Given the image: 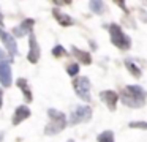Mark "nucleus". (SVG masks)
Returning a JSON list of instances; mask_svg holds the SVG:
<instances>
[{
  "mask_svg": "<svg viewBox=\"0 0 147 142\" xmlns=\"http://www.w3.org/2000/svg\"><path fill=\"white\" fill-rule=\"evenodd\" d=\"M100 98H101V101L109 107V110L115 109L117 101H119V95L115 93L114 90H103V92H100Z\"/></svg>",
  "mask_w": 147,
  "mask_h": 142,
  "instance_id": "0eeeda50",
  "label": "nucleus"
},
{
  "mask_svg": "<svg viewBox=\"0 0 147 142\" xmlns=\"http://www.w3.org/2000/svg\"><path fill=\"white\" fill-rule=\"evenodd\" d=\"M3 22V14H2V11H0V24Z\"/></svg>",
  "mask_w": 147,
  "mask_h": 142,
  "instance_id": "b1692460",
  "label": "nucleus"
},
{
  "mask_svg": "<svg viewBox=\"0 0 147 142\" xmlns=\"http://www.w3.org/2000/svg\"><path fill=\"white\" fill-rule=\"evenodd\" d=\"M68 142H73V141H68Z\"/></svg>",
  "mask_w": 147,
  "mask_h": 142,
  "instance_id": "a878e982",
  "label": "nucleus"
},
{
  "mask_svg": "<svg viewBox=\"0 0 147 142\" xmlns=\"http://www.w3.org/2000/svg\"><path fill=\"white\" fill-rule=\"evenodd\" d=\"M109 33H111V43L114 46H117L119 49L125 50V49H130L131 47V40L128 35L123 33V30L120 28V25L117 24H111L109 25Z\"/></svg>",
  "mask_w": 147,
  "mask_h": 142,
  "instance_id": "7ed1b4c3",
  "label": "nucleus"
},
{
  "mask_svg": "<svg viewBox=\"0 0 147 142\" xmlns=\"http://www.w3.org/2000/svg\"><path fill=\"white\" fill-rule=\"evenodd\" d=\"M29 117H30V109L26 106V104L18 106L16 110H14V115H13V125L18 126L21 122H24V120L29 118Z\"/></svg>",
  "mask_w": 147,
  "mask_h": 142,
  "instance_id": "9d476101",
  "label": "nucleus"
},
{
  "mask_svg": "<svg viewBox=\"0 0 147 142\" xmlns=\"http://www.w3.org/2000/svg\"><path fill=\"white\" fill-rule=\"evenodd\" d=\"M65 52H67V50H65L63 46H60V44L54 46V49H52V54H54V57H62Z\"/></svg>",
  "mask_w": 147,
  "mask_h": 142,
  "instance_id": "6ab92c4d",
  "label": "nucleus"
},
{
  "mask_svg": "<svg viewBox=\"0 0 147 142\" xmlns=\"http://www.w3.org/2000/svg\"><path fill=\"white\" fill-rule=\"evenodd\" d=\"M2 98H3V92L0 90V109H2V104H3V101H2Z\"/></svg>",
  "mask_w": 147,
  "mask_h": 142,
  "instance_id": "4be33fe9",
  "label": "nucleus"
},
{
  "mask_svg": "<svg viewBox=\"0 0 147 142\" xmlns=\"http://www.w3.org/2000/svg\"><path fill=\"white\" fill-rule=\"evenodd\" d=\"M117 5L122 6V8H125V3H123V2H117Z\"/></svg>",
  "mask_w": 147,
  "mask_h": 142,
  "instance_id": "5701e85b",
  "label": "nucleus"
},
{
  "mask_svg": "<svg viewBox=\"0 0 147 142\" xmlns=\"http://www.w3.org/2000/svg\"><path fill=\"white\" fill-rule=\"evenodd\" d=\"M0 84L3 87L11 85V66L10 62H2L0 63Z\"/></svg>",
  "mask_w": 147,
  "mask_h": 142,
  "instance_id": "1a4fd4ad",
  "label": "nucleus"
},
{
  "mask_svg": "<svg viewBox=\"0 0 147 142\" xmlns=\"http://www.w3.org/2000/svg\"><path fill=\"white\" fill-rule=\"evenodd\" d=\"M73 54L78 59V62L84 63V65H90V63H92V57H90V54L86 52V50L79 49V47H73Z\"/></svg>",
  "mask_w": 147,
  "mask_h": 142,
  "instance_id": "ddd939ff",
  "label": "nucleus"
},
{
  "mask_svg": "<svg viewBox=\"0 0 147 142\" xmlns=\"http://www.w3.org/2000/svg\"><path fill=\"white\" fill-rule=\"evenodd\" d=\"M130 128H141V129H147V122H131Z\"/></svg>",
  "mask_w": 147,
  "mask_h": 142,
  "instance_id": "aec40b11",
  "label": "nucleus"
},
{
  "mask_svg": "<svg viewBox=\"0 0 147 142\" xmlns=\"http://www.w3.org/2000/svg\"><path fill=\"white\" fill-rule=\"evenodd\" d=\"M67 73L71 77H74V76L79 73V65H78V63H70V65L67 66Z\"/></svg>",
  "mask_w": 147,
  "mask_h": 142,
  "instance_id": "a211bd4d",
  "label": "nucleus"
},
{
  "mask_svg": "<svg viewBox=\"0 0 147 142\" xmlns=\"http://www.w3.org/2000/svg\"><path fill=\"white\" fill-rule=\"evenodd\" d=\"M0 40L3 41V44L7 46L10 55H18V54H19V50H18V44H16V41H14L13 35H10L8 32H5L3 28H0Z\"/></svg>",
  "mask_w": 147,
  "mask_h": 142,
  "instance_id": "423d86ee",
  "label": "nucleus"
},
{
  "mask_svg": "<svg viewBox=\"0 0 147 142\" xmlns=\"http://www.w3.org/2000/svg\"><path fill=\"white\" fill-rule=\"evenodd\" d=\"M16 85L21 88V92L24 93V96H26V101L27 103H30L32 101V92H30V88H29V84H27V81L24 77H19L16 81Z\"/></svg>",
  "mask_w": 147,
  "mask_h": 142,
  "instance_id": "4468645a",
  "label": "nucleus"
},
{
  "mask_svg": "<svg viewBox=\"0 0 147 142\" xmlns=\"http://www.w3.org/2000/svg\"><path fill=\"white\" fill-rule=\"evenodd\" d=\"M33 19H26L19 27H14L13 28V36H26V33H32V28H33Z\"/></svg>",
  "mask_w": 147,
  "mask_h": 142,
  "instance_id": "9b49d317",
  "label": "nucleus"
},
{
  "mask_svg": "<svg viewBox=\"0 0 147 142\" xmlns=\"http://www.w3.org/2000/svg\"><path fill=\"white\" fill-rule=\"evenodd\" d=\"M52 16H54L55 19H57V22L60 25H63V27H71V25L74 24L73 17H70L68 14H65V13H62L60 9H52Z\"/></svg>",
  "mask_w": 147,
  "mask_h": 142,
  "instance_id": "f8f14e48",
  "label": "nucleus"
},
{
  "mask_svg": "<svg viewBox=\"0 0 147 142\" xmlns=\"http://www.w3.org/2000/svg\"><path fill=\"white\" fill-rule=\"evenodd\" d=\"M73 87L76 95L84 101H90V81L86 76H76L73 81Z\"/></svg>",
  "mask_w": 147,
  "mask_h": 142,
  "instance_id": "20e7f679",
  "label": "nucleus"
},
{
  "mask_svg": "<svg viewBox=\"0 0 147 142\" xmlns=\"http://www.w3.org/2000/svg\"><path fill=\"white\" fill-rule=\"evenodd\" d=\"M29 46H30V50H29V54H27V60H29L30 63H36L40 59V46H38V43H36V38L33 33L29 35Z\"/></svg>",
  "mask_w": 147,
  "mask_h": 142,
  "instance_id": "6e6552de",
  "label": "nucleus"
},
{
  "mask_svg": "<svg viewBox=\"0 0 147 142\" xmlns=\"http://www.w3.org/2000/svg\"><path fill=\"white\" fill-rule=\"evenodd\" d=\"M98 142H114V133L112 131H103L101 134H98Z\"/></svg>",
  "mask_w": 147,
  "mask_h": 142,
  "instance_id": "f3484780",
  "label": "nucleus"
},
{
  "mask_svg": "<svg viewBox=\"0 0 147 142\" xmlns=\"http://www.w3.org/2000/svg\"><path fill=\"white\" fill-rule=\"evenodd\" d=\"M90 118H92V109L89 106H76V109L70 115V125H78Z\"/></svg>",
  "mask_w": 147,
  "mask_h": 142,
  "instance_id": "39448f33",
  "label": "nucleus"
},
{
  "mask_svg": "<svg viewBox=\"0 0 147 142\" xmlns=\"http://www.w3.org/2000/svg\"><path fill=\"white\" fill-rule=\"evenodd\" d=\"M125 66H127V69L134 76V77H141V69H139V66H136L133 62H131V60H127V62H125Z\"/></svg>",
  "mask_w": 147,
  "mask_h": 142,
  "instance_id": "dca6fc26",
  "label": "nucleus"
},
{
  "mask_svg": "<svg viewBox=\"0 0 147 142\" xmlns=\"http://www.w3.org/2000/svg\"><path fill=\"white\" fill-rule=\"evenodd\" d=\"M89 6L95 14H101V13L105 11V3H103L101 0H92V2L89 3Z\"/></svg>",
  "mask_w": 147,
  "mask_h": 142,
  "instance_id": "2eb2a0df",
  "label": "nucleus"
},
{
  "mask_svg": "<svg viewBox=\"0 0 147 142\" xmlns=\"http://www.w3.org/2000/svg\"><path fill=\"white\" fill-rule=\"evenodd\" d=\"M48 117H49V125L45 128V134L52 136V134H57L60 133L62 129L67 126V118H65L63 112L57 109H48Z\"/></svg>",
  "mask_w": 147,
  "mask_h": 142,
  "instance_id": "f03ea898",
  "label": "nucleus"
},
{
  "mask_svg": "<svg viewBox=\"0 0 147 142\" xmlns=\"http://www.w3.org/2000/svg\"><path fill=\"white\" fill-rule=\"evenodd\" d=\"M0 142H3V133H0Z\"/></svg>",
  "mask_w": 147,
  "mask_h": 142,
  "instance_id": "393cba45",
  "label": "nucleus"
},
{
  "mask_svg": "<svg viewBox=\"0 0 147 142\" xmlns=\"http://www.w3.org/2000/svg\"><path fill=\"white\" fill-rule=\"evenodd\" d=\"M147 93L144 88H141L139 85H127L123 90L120 92V100L125 106L128 107H142L146 104Z\"/></svg>",
  "mask_w": 147,
  "mask_h": 142,
  "instance_id": "f257e3e1",
  "label": "nucleus"
},
{
  "mask_svg": "<svg viewBox=\"0 0 147 142\" xmlns=\"http://www.w3.org/2000/svg\"><path fill=\"white\" fill-rule=\"evenodd\" d=\"M2 62H8V57H7V54H5L3 50L0 49V63Z\"/></svg>",
  "mask_w": 147,
  "mask_h": 142,
  "instance_id": "412c9836",
  "label": "nucleus"
}]
</instances>
